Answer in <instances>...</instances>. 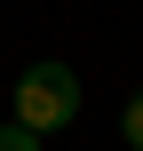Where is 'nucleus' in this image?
Returning <instances> with one entry per match:
<instances>
[{
    "mask_svg": "<svg viewBox=\"0 0 143 151\" xmlns=\"http://www.w3.org/2000/svg\"><path fill=\"white\" fill-rule=\"evenodd\" d=\"M72 119H80V72H72V64H56V56H48V64H32V72L16 80V127L48 143V135H56V127H72Z\"/></svg>",
    "mask_w": 143,
    "mask_h": 151,
    "instance_id": "nucleus-1",
    "label": "nucleus"
},
{
    "mask_svg": "<svg viewBox=\"0 0 143 151\" xmlns=\"http://www.w3.org/2000/svg\"><path fill=\"white\" fill-rule=\"evenodd\" d=\"M119 135H127V143L143 151V88H135V96H127V111H119Z\"/></svg>",
    "mask_w": 143,
    "mask_h": 151,
    "instance_id": "nucleus-2",
    "label": "nucleus"
},
{
    "mask_svg": "<svg viewBox=\"0 0 143 151\" xmlns=\"http://www.w3.org/2000/svg\"><path fill=\"white\" fill-rule=\"evenodd\" d=\"M0 151H40V135H24L16 119H0Z\"/></svg>",
    "mask_w": 143,
    "mask_h": 151,
    "instance_id": "nucleus-3",
    "label": "nucleus"
}]
</instances>
